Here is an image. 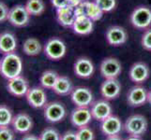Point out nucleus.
Returning a JSON list of instances; mask_svg holds the SVG:
<instances>
[{"mask_svg": "<svg viewBox=\"0 0 151 140\" xmlns=\"http://www.w3.org/2000/svg\"><path fill=\"white\" fill-rule=\"evenodd\" d=\"M23 72L22 58L16 53L4 54L0 60V74L7 80L21 76Z\"/></svg>", "mask_w": 151, "mask_h": 140, "instance_id": "1", "label": "nucleus"}, {"mask_svg": "<svg viewBox=\"0 0 151 140\" xmlns=\"http://www.w3.org/2000/svg\"><path fill=\"white\" fill-rule=\"evenodd\" d=\"M124 129L129 136H141L147 130V121L143 115H132L125 122Z\"/></svg>", "mask_w": 151, "mask_h": 140, "instance_id": "2", "label": "nucleus"}, {"mask_svg": "<svg viewBox=\"0 0 151 140\" xmlns=\"http://www.w3.org/2000/svg\"><path fill=\"white\" fill-rule=\"evenodd\" d=\"M43 50L45 56L48 59L58 61L65 56L67 47L63 40H61L58 38H52L44 45Z\"/></svg>", "mask_w": 151, "mask_h": 140, "instance_id": "3", "label": "nucleus"}, {"mask_svg": "<svg viewBox=\"0 0 151 140\" xmlns=\"http://www.w3.org/2000/svg\"><path fill=\"white\" fill-rule=\"evenodd\" d=\"M31 15L25 9L24 5H15L9 9L8 21L15 27L27 26L30 21Z\"/></svg>", "mask_w": 151, "mask_h": 140, "instance_id": "4", "label": "nucleus"}, {"mask_svg": "<svg viewBox=\"0 0 151 140\" xmlns=\"http://www.w3.org/2000/svg\"><path fill=\"white\" fill-rule=\"evenodd\" d=\"M131 23L139 30L147 29L151 25V9L145 6H140L131 14Z\"/></svg>", "mask_w": 151, "mask_h": 140, "instance_id": "5", "label": "nucleus"}, {"mask_svg": "<svg viewBox=\"0 0 151 140\" xmlns=\"http://www.w3.org/2000/svg\"><path fill=\"white\" fill-rule=\"evenodd\" d=\"M66 107L60 102H50L43 107V116L45 120L52 123L61 122L66 117Z\"/></svg>", "mask_w": 151, "mask_h": 140, "instance_id": "6", "label": "nucleus"}, {"mask_svg": "<svg viewBox=\"0 0 151 140\" xmlns=\"http://www.w3.org/2000/svg\"><path fill=\"white\" fill-rule=\"evenodd\" d=\"M100 71L101 76L105 80L116 79L121 74L122 66L120 62L114 57H108L105 58L101 64Z\"/></svg>", "mask_w": 151, "mask_h": 140, "instance_id": "7", "label": "nucleus"}, {"mask_svg": "<svg viewBox=\"0 0 151 140\" xmlns=\"http://www.w3.org/2000/svg\"><path fill=\"white\" fill-rule=\"evenodd\" d=\"M71 101L78 107H88L93 104L92 92L86 87H77L72 90L70 93Z\"/></svg>", "mask_w": 151, "mask_h": 140, "instance_id": "8", "label": "nucleus"}, {"mask_svg": "<svg viewBox=\"0 0 151 140\" xmlns=\"http://www.w3.org/2000/svg\"><path fill=\"white\" fill-rule=\"evenodd\" d=\"M25 98L30 107L34 108H43L47 104V95L42 87L29 88L25 95Z\"/></svg>", "mask_w": 151, "mask_h": 140, "instance_id": "9", "label": "nucleus"}, {"mask_svg": "<svg viewBox=\"0 0 151 140\" xmlns=\"http://www.w3.org/2000/svg\"><path fill=\"white\" fill-rule=\"evenodd\" d=\"M6 87L8 92L15 97L25 96L29 90L28 81L23 76H18L13 79L8 80Z\"/></svg>", "mask_w": 151, "mask_h": 140, "instance_id": "10", "label": "nucleus"}, {"mask_svg": "<svg viewBox=\"0 0 151 140\" xmlns=\"http://www.w3.org/2000/svg\"><path fill=\"white\" fill-rule=\"evenodd\" d=\"M106 40L109 45L118 47L125 44L128 39L127 31L118 25H113L106 31Z\"/></svg>", "mask_w": 151, "mask_h": 140, "instance_id": "11", "label": "nucleus"}, {"mask_svg": "<svg viewBox=\"0 0 151 140\" xmlns=\"http://www.w3.org/2000/svg\"><path fill=\"white\" fill-rule=\"evenodd\" d=\"M12 125L15 133L24 134L32 129L33 120L27 113L20 112L13 116Z\"/></svg>", "mask_w": 151, "mask_h": 140, "instance_id": "12", "label": "nucleus"}, {"mask_svg": "<svg viewBox=\"0 0 151 140\" xmlns=\"http://www.w3.org/2000/svg\"><path fill=\"white\" fill-rule=\"evenodd\" d=\"M93 119L91 111L88 107H76L70 114V122L72 125L81 128L87 126Z\"/></svg>", "mask_w": 151, "mask_h": 140, "instance_id": "13", "label": "nucleus"}, {"mask_svg": "<svg viewBox=\"0 0 151 140\" xmlns=\"http://www.w3.org/2000/svg\"><path fill=\"white\" fill-rule=\"evenodd\" d=\"M121 92V84L116 79L105 80L101 86V93L105 100H114Z\"/></svg>", "mask_w": 151, "mask_h": 140, "instance_id": "14", "label": "nucleus"}, {"mask_svg": "<svg viewBox=\"0 0 151 140\" xmlns=\"http://www.w3.org/2000/svg\"><path fill=\"white\" fill-rule=\"evenodd\" d=\"M90 111L93 119L101 122L106 118L112 115L113 109L108 100H99L96 102H93V104L91 105Z\"/></svg>", "mask_w": 151, "mask_h": 140, "instance_id": "15", "label": "nucleus"}, {"mask_svg": "<svg viewBox=\"0 0 151 140\" xmlns=\"http://www.w3.org/2000/svg\"><path fill=\"white\" fill-rule=\"evenodd\" d=\"M95 67L92 61L87 57H80L78 58L73 66V71L77 77L81 79H88L94 73Z\"/></svg>", "mask_w": 151, "mask_h": 140, "instance_id": "16", "label": "nucleus"}, {"mask_svg": "<svg viewBox=\"0 0 151 140\" xmlns=\"http://www.w3.org/2000/svg\"><path fill=\"white\" fill-rule=\"evenodd\" d=\"M123 128L121 120L117 116L111 115L101 123V130L106 136L119 134Z\"/></svg>", "mask_w": 151, "mask_h": 140, "instance_id": "17", "label": "nucleus"}, {"mask_svg": "<svg viewBox=\"0 0 151 140\" xmlns=\"http://www.w3.org/2000/svg\"><path fill=\"white\" fill-rule=\"evenodd\" d=\"M147 91L142 86H134L129 91L127 102L131 107H141L147 102Z\"/></svg>", "mask_w": 151, "mask_h": 140, "instance_id": "18", "label": "nucleus"}, {"mask_svg": "<svg viewBox=\"0 0 151 140\" xmlns=\"http://www.w3.org/2000/svg\"><path fill=\"white\" fill-rule=\"evenodd\" d=\"M129 79L137 84H141L147 80L150 75V69L147 64L138 62L132 65L129 69Z\"/></svg>", "mask_w": 151, "mask_h": 140, "instance_id": "19", "label": "nucleus"}, {"mask_svg": "<svg viewBox=\"0 0 151 140\" xmlns=\"http://www.w3.org/2000/svg\"><path fill=\"white\" fill-rule=\"evenodd\" d=\"M56 19L60 25L64 27H72L76 19L74 14V7L67 6L56 9Z\"/></svg>", "mask_w": 151, "mask_h": 140, "instance_id": "20", "label": "nucleus"}, {"mask_svg": "<svg viewBox=\"0 0 151 140\" xmlns=\"http://www.w3.org/2000/svg\"><path fill=\"white\" fill-rule=\"evenodd\" d=\"M17 49V39L12 32H3L0 34V53L7 54L15 53Z\"/></svg>", "mask_w": 151, "mask_h": 140, "instance_id": "21", "label": "nucleus"}, {"mask_svg": "<svg viewBox=\"0 0 151 140\" xmlns=\"http://www.w3.org/2000/svg\"><path fill=\"white\" fill-rule=\"evenodd\" d=\"M94 28V22L87 16H82L75 19L72 29L73 32L77 35L86 36L89 35Z\"/></svg>", "mask_w": 151, "mask_h": 140, "instance_id": "22", "label": "nucleus"}, {"mask_svg": "<svg viewBox=\"0 0 151 140\" xmlns=\"http://www.w3.org/2000/svg\"><path fill=\"white\" fill-rule=\"evenodd\" d=\"M73 90L70 79L66 76H58L53 91L58 95H69Z\"/></svg>", "mask_w": 151, "mask_h": 140, "instance_id": "23", "label": "nucleus"}, {"mask_svg": "<svg viewBox=\"0 0 151 140\" xmlns=\"http://www.w3.org/2000/svg\"><path fill=\"white\" fill-rule=\"evenodd\" d=\"M84 4L86 16L90 18L93 22H96V21H99L102 18L104 12L95 1H84Z\"/></svg>", "mask_w": 151, "mask_h": 140, "instance_id": "24", "label": "nucleus"}, {"mask_svg": "<svg viewBox=\"0 0 151 140\" xmlns=\"http://www.w3.org/2000/svg\"><path fill=\"white\" fill-rule=\"evenodd\" d=\"M42 47L40 41L35 38H29L25 39L23 45L24 53L28 56H36L40 53Z\"/></svg>", "mask_w": 151, "mask_h": 140, "instance_id": "25", "label": "nucleus"}, {"mask_svg": "<svg viewBox=\"0 0 151 140\" xmlns=\"http://www.w3.org/2000/svg\"><path fill=\"white\" fill-rule=\"evenodd\" d=\"M57 77H58V74L55 71L46 70L40 77V83L41 87L44 88V89L53 90V88L57 80Z\"/></svg>", "mask_w": 151, "mask_h": 140, "instance_id": "26", "label": "nucleus"}, {"mask_svg": "<svg viewBox=\"0 0 151 140\" xmlns=\"http://www.w3.org/2000/svg\"><path fill=\"white\" fill-rule=\"evenodd\" d=\"M24 6L31 16H40L45 11L43 0H27Z\"/></svg>", "mask_w": 151, "mask_h": 140, "instance_id": "27", "label": "nucleus"}, {"mask_svg": "<svg viewBox=\"0 0 151 140\" xmlns=\"http://www.w3.org/2000/svg\"><path fill=\"white\" fill-rule=\"evenodd\" d=\"M12 111L6 105H0V127L9 126L12 122Z\"/></svg>", "mask_w": 151, "mask_h": 140, "instance_id": "28", "label": "nucleus"}, {"mask_svg": "<svg viewBox=\"0 0 151 140\" xmlns=\"http://www.w3.org/2000/svg\"><path fill=\"white\" fill-rule=\"evenodd\" d=\"M40 140H61V136L55 128L47 127L40 133Z\"/></svg>", "mask_w": 151, "mask_h": 140, "instance_id": "29", "label": "nucleus"}, {"mask_svg": "<svg viewBox=\"0 0 151 140\" xmlns=\"http://www.w3.org/2000/svg\"><path fill=\"white\" fill-rule=\"evenodd\" d=\"M78 140H94L95 134L91 128L87 126H84L81 128H78V131L76 132Z\"/></svg>", "mask_w": 151, "mask_h": 140, "instance_id": "30", "label": "nucleus"}, {"mask_svg": "<svg viewBox=\"0 0 151 140\" xmlns=\"http://www.w3.org/2000/svg\"><path fill=\"white\" fill-rule=\"evenodd\" d=\"M103 12H110L116 9V0H95Z\"/></svg>", "mask_w": 151, "mask_h": 140, "instance_id": "31", "label": "nucleus"}, {"mask_svg": "<svg viewBox=\"0 0 151 140\" xmlns=\"http://www.w3.org/2000/svg\"><path fill=\"white\" fill-rule=\"evenodd\" d=\"M0 140H15V132L9 126L0 127Z\"/></svg>", "mask_w": 151, "mask_h": 140, "instance_id": "32", "label": "nucleus"}, {"mask_svg": "<svg viewBox=\"0 0 151 140\" xmlns=\"http://www.w3.org/2000/svg\"><path fill=\"white\" fill-rule=\"evenodd\" d=\"M141 44L145 50L151 51V29H147L144 33L142 36Z\"/></svg>", "mask_w": 151, "mask_h": 140, "instance_id": "33", "label": "nucleus"}, {"mask_svg": "<svg viewBox=\"0 0 151 140\" xmlns=\"http://www.w3.org/2000/svg\"><path fill=\"white\" fill-rule=\"evenodd\" d=\"M9 9L4 2L0 1V23H4L8 21Z\"/></svg>", "mask_w": 151, "mask_h": 140, "instance_id": "34", "label": "nucleus"}, {"mask_svg": "<svg viewBox=\"0 0 151 140\" xmlns=\"http://www.w3.org/2000/svg\"><path fill=\"white\" fill-rule=\"evenodd\" d=\"M74 14L75 17H82V16H86V10H85V4L84 2H82L80 5L74 7Z\"/></svg>", "mask_w": 151, "mask_h": 140, "instance_id": "35", "label": "nucleus"}, {"mask_svg": "<svg viewBox=\"0 0 151 140\" xmlns=\"http://www.w3.org/2000/svg\"><path fill=\"white\" fill-rule=\"evenodd\" d=\"M51 3L54 6V8H55L56 9L70 6L69 0H51Z\"/></svg>", "mask_w": 151, "mask_h": 140, "instance_id": "36", "label": "nucleus"}, {"mask_svg": "<svg viewBox=\"0 0 151 140\" xmlns=\"http://www.w3.org/2000/svg\"><path fill=\"white\" fill-rule=\"evenodd\" d=\"M61 140H78L77 134L73 131H67L61 134Z\"/></svg>", "mask_w": 151, "mask_h": 140, "instance_id": "37", "label": "nucleus"}, {"mask_svg": "<svg viewBox=\"0 0 151 140\" xmlns=\"http://www.w3.org/2000/svg\"><path fill=\"white\" fill-rule=\"evenodd\" d=\"M21 140H40V137L36 136L35 134H27L22 137Z\"/></svg>", "mask_w": 151, "mask_h": 140, "instance_id": "38", "label": "nucleus"}, {"mask_svg": "<svg viewBox=\"0 0 151 140\" xmlns=\"http://www.w3.org/2000/svg\"><path fill=\"white\" fill-rule=\"evenodd\" d=\"M82 2H84V0H69V3L70 6L72 7H76L78 5H80Z\"/></svg>", "mask_w": 151, "mask_h": 140, "instance_id": "39", "label": "nucleus"}, {"mask_svg": "<svg viewBox=\"0 0 151 140\" xmlns=\"http://www.w3.org/2000/svg\"><path fill=\"white\" fill-rule=\"evenodd\" d=\"M105 140H123L120 136L116 134V136H107Z\"/></svg>", "mask_w": 151, "mask_h": 140, "instance_id": "40", "label": "nucleus"}, {"mask_svg": "<svg viewBox=\"0 0 151 140\" xmlns=\"http://www.w3.org/2000/svg\"><path fill=\"white\" fill-rule=\"evenodd\" d=\"M126 140H142L140 138V136H129Z\"/></svg>", "mask_w": 151, "mask_h": 140, "instance_id": "41", "label": "nucleus"}, {"mask_svg": "<svg viewBox=\"0 0 151 140\" xmlns=\"http://www.w3.org/2000/svg\"><path fill=\"white\" fill-rule=\"evenodd\" d=\"M147 102L151 104V90L147 92Z\"/></svg>", "mask_w": 151, "mask_h": 140, "instance_id": "42", "label": "nucleus"}]
</instances>
